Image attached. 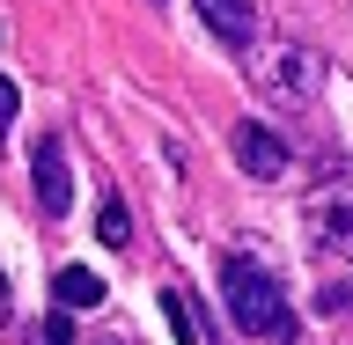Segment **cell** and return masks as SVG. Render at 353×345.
Returning <instances> with one entry per match:
<instances>
[{
	"mask_svg": "<svg viewBox=\"0 0 353 345\" xmlns=\"http://www.w3.org/2000/svg\"><path fill=\"white\" fill-rule=\"evenodd\" d=\"M221 302H228L236 331H250V338H287V331H294L280 272H265L250 250H228V258H221Z\"/></svg>",
	"mask_w": 353,
	"mask_h": 345,
	"instance_id": "obj_1",
	"label": "cell"
},
{
	"mask_svg": "<svg viewBox=\"0 0 353 345\" xmlns=\"http://www.w3.org/2000/svg\"><path fill=\"white\" fill-rule=\"evenodd\" d=\"M250 81H258L280 110H302V103L324 96V52H309V44H280V52H265V59H258Z\"/></svg>",
	"mask_w": 353,
	"mask_h": 345,
	"instance_id": "obj_2",
	"label": "cell"
},
{
	"mask_svg": "<svg viewBox=\"0 0 353 345\" xmlns=\"http://www.w3.org/2000/svg\"><path fill=\"white\" fill-rule=\"evenodd\" d=\"M228 147H236V169H243V176H258V184L287 176V162H294V147H287L280 132L265 125V118H243V125L228 132Z\"/></svg>",
	"mask_w": 353,
	"mask_h": 345,
	"instance_id": "obj_3",
	"label": "cell"
},
{
	"mask_svg": "<svg viewBox=\"0 0 353 345\" xmlns=\"http://www.w3.org/2000/svg\"><path fill=\"white\" fill-rule=\"evenodd\" d=\"M30 176H37V206H44V220H59L66 206H74V184H66V147L44 132L37 140V154H30Z\"/></svg>",
	"mask_w": 353,
	"mask_h": 345,
	"instance_id": "obj_4",
	"label": "cell"
},
{
	"mask_svg": "<svg viewBox=\"0 0 353 345\" xmlns=\"http://www.w3.org/2000/svg\"><path fill=\"white\" fill-rule=\"evenodd\" d=\"M192 8H199V22H206L221 44H250L258 37V0H192Z\"/></svg>",
	"mask_w": 353,
	"mask_h": 345,
	"instance_id": "obj_5",
	"label": "cell"
},
{
	"mask_svg": "<svg viewBox=\"0 0 353 345\" xmlns=\"http://www.w3.org/2000/svg\"><path fill=\"white\" fill-rule=\"evenodd\" d=\"M52 302L59 309H103V280H96L88 264H59V272H52Z\"/></svg>",
	"mask_w": 353,
	"mask_h": 345,
	"instance_id": "obj_6",
	"label": "cell"
},
{
	"mask_svg": "<svg viewBox=\"0 0 353 345\" xmlns=\"http://www.w3.org/2000/svg\"><path fill=\"white\" fill-rule=\"evenodd\" d=\"M96 242H103V250H125L132 242V213H125L118 191H103V206H96Z\"/></svg>",
	"mask_w": 353,
	"mask_h": 345,
	"instance_id": "obj_7",
	"label": "cell"
},
{
	"mask_svg": "<svg viewBox=\"0 0 353 345\" xmlns=\"http://www.w3.org/2000/svg\"><path fill=\"white\" fill-rule=\"evenodd\" d=\"M22 345H74V324H66V309H44L37 324L22 331Z\"/></svg>",
	"mask_w": 353,
	"mask_h": 345,
	"instance_id": "obj_8",
	"label": "cell"
},
{
	"mask_svg": "<svg viewBox=\"0 0 353 345\" xmlns=\"http://www.w3.org/2000/svg\"><path fill=\"white\" fill-rule=\"evenodd\" d=\"M162 324H170L176 345H199V331H192V302H184V294H162Z\"/></svg>",
	"mask_w": 353,
	"mask_h": 345,
	"instance_id": "obj_9",
	"label": "cell"
},
{
	"mask_svg": "<svg viewBox=\"0 0 353 345\" xmlns=\"http://www.w3.org/2000/svg\"><path fill=\"white\" fill-rule=\"evenodd\" d=\"M103 345H125V338H103Z\"/></svg>",
	"mask_w": 353,
	"mask_h": 345,
	"instance_id": "obj_10",
	"label": "cell"
}]
</instances>
